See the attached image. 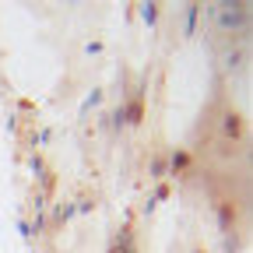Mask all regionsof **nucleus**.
<instances>
[{
    "mask_svg": "<svg viewBox=\"0 0 253 253\" xmlns=\"http://www.w3.org/2000/svg\"><path fill=\"white\" fill-rule=\"evenodd\" d=\"M218 25L221 28H243L246 25V4H221V11H218Z\"/></svg>",
    "mask_w": 253,
    "mask_h": 253,
    "instance_id": "1",
    "label": "nucleus"
},
{
    "mask_svg": "<svg viewBox=\"0 0 253 253\" xmlns=\"http://www.w3.org/2000/svg\"><path fill=\"white\" fill-rule=\"evenodd\" d=\"M194 25H197V4H190V7H186V21H183V32H186V36L194 32Z\"/></svg>",
    "mask_w": 253,
    "mask_h": 253,
    "instance_id": "2",
    "label": "nucleus"
},
{
    "mask_svg": "<svg viewBox=\"0 0 253 253\" xmlns=\"http://www.w3.org/2000/svg\"><path fill=\"white\" fill-rule=\"evenodd\" d=\"M225 134H229V137H236V134H239V116H236V113H229V116H225Z\"/></svg>",
    "mask_w": 253,
    "mask_h": 253,
    "instance_id": "3",
    "label": "nucleus"
},
{
    "mask_svg": "<svg viewBox=\"0 0 253 253\" xmlns=\"http://www.w3.org/2000/svg\"><path fill=\"white\" fill-rule=\"evenodd\" d=\"M99 102H102V91H91L88 99H84V106H81V113H88L91 106H99Z\"/></svg>",
    "mask_w": 253,
    "mask_h": 253,
    "instance_id": "4",
    "label": "nucleus"
},
{
    "mask_svg": "<svg viewBox=\"0 0 253 253\" xmlns=\"http://www.w3.org/2000/svg\"><path fill=\"white\" fill-rule=\"evenodd\" d=\"M141 14H144V21H155V18H158V7H155V4H144Z\"/></svg>",
    "mask_w": 253,
    "mask_h": 253,
    "instance_id": "5",
    "label": "nucleus"
},
{
    "mask_svg": "<svg viewBox=\"0 0 253 253\" xmlns=\"http://www.w3.org/2000/svg\"><path fill=\"white\" fill-rule=\"evenodd\" d=\"M151 176H166V162H151Z\"/></svg>",
    "mask_w": 253,
    "mask_h": 253,
    "instance_id": "6",
    "label": "nucleus"
}]
</instances>
